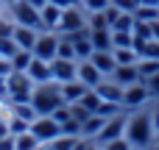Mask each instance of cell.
Here are the masks:
<instances>
[{
  "label": "cell",
  "mask_w": 159,
  "mask_h": 150,
  "mask_svg": "<svg viewBox=\"0 0 159 150\" xmlns=\"http://www.w3.org/2000/svg\"><path fill=\"white\" fill-rule=\"evenodd\" d=\"M154 136H157V134H154L151 111H137V114H129V122H126V139L134 145V150L151 148Z\"/></svg>",
  "instance_id": "obj_1"
},
{
  "label": "cell",
  "mask_w": 159,
  "mask_h": 150,
  "mask_svg": "<svg viewBox=\"0 0 159 150\" xmlns=\"http://www.w3.org/2000/svg\"><path fill=\"white\" fill-rule=\"evenodd\" d=\"M61 103H64V97H61V84L48 81V84H36V86H34L31 106L36 109V114H39V117L53 114V111H56Z\"/></svg>",
  "instance_id": "obj_2"
},
{
  "label": "cell",
  "mask_w": 159,
  "mask_h": 150,
  "mask_svg": "<svg viewBox=\"0 0 159 150\" xmlns=\"http://www.w3.org/2000/svg\"><path fill=\"white\" fill-rule=\"evenodd\" d=\"M8 8H11V19H14L17 25H28V28L42 31V17H39V8H36V6H31L28 0H17V3H11Z\"/></svg>",
  "instance_id": "obj_3"
},
{
  "label": "cell",
  "mask_w": 159,
  "mask_h": 150,
  "mask_svg": "<svg viewBox=\"0 0 159 150\" xmlns=\"http://www.w3.org/2000/svg\"><path fill=\"white\" fill-rule=\"evenodd\" d=\"M84 25H87V11H84L81 6H70V8H61L56 33H70V31L84 28Z\"/></svg>",
  "instance_id": "obj_4"
},
{
  "label": "cell",
  "mask_w": 159,
  "mask_h": 150,
  "mask_svg": "<svg viewBox=\"0 0 159 150\" xmlns=\"http://www.w3.org/2000/svg\"><path fill=\"white\" fill-rule=\"evenodd\" d=\"M56 50H59V33L56 31H39L36 45H34V56L36 58H45V61H53L56 58Z\"/></svg>",
  "instance_id": "obj_5"
},
{
  "label": "cell",
  "mask_w": 159,
  "mask_h": 150,
  "mask_svg": "<svg viewBox=\"0 0 159 150\" xmlns=\"http://www.w3.org/2000/svg\"><path fill=\"white\" fill-rule=\"evenodd\" d=\"M50 75H53V81L56 84H67V81H75L78 78V64H75V58H53L50 61Z\"/></svg>",
  "instance_id": "obj_6"
},
{
  "label": "cell",
  "mask_w": 159,
  "mask_h": 150,
  "mask_svg": "<svg viewBox=\"0 0 159 150\" xmlns=\"http://www.w3.org/2000/svg\"><path fill=\"white\" fill-rule=\"evenodd\" d=\"M126 122H129V114H123V111L115 114V117H109L95 142H98V145H106V142H112V139H117V136H126Z\"/></svg>",
  "instance_id": "obj_7"
},
{
  "label": "cell",
  "mask_w": 159,
  "mask_h": 150,
  "mask_svg": "<svg viewBox=\"0 0 159 150\" xmlns=\"http://www.w3.org/2000/svg\"><path fill=\"white\" fill-rule=\"evenodd\" d=\"M148 100H151V92H148V86L143 81L123 89V109H143Z\"/></svg>",
  "instance_id": "obj_8"
},
{
  "label": "cell",
  "mask_w": 159,
  "mask_h": 150,
  "mask_svg": "<svg viewBox=\"0 0 159 150\" xmlns=\"http://www.w3.org/2000/svg\"><path fill=\"white\" fill-rule=\"evenodd\" d=\"M31 131L36 134L39 142H50V139H56V136L61 134V125H59L50 114H45V117H36V120L31 122Z\"/></svg>",
  "instance_id": "obj_9"
},
{
  "label": "cell",
  "mask_w": 159,
  "mask_h": 150,
  "mask_svg": "<svg viewBox=\"0 0 159 150\" xmlns=\"http://www.w3.org/2000/svg\"><path fill=\"white\" fill-rule=\"evenodd\" d=\"M103 78H106V75H103L89 58H81V61H78V81H81V84H87L89 89H95Z\"/></svg>",
  "instance_id": "obj_10"
},
{
  "label": "cell",
  "mask_w": 159,
  "mask_h": 150,
  "mask_svg": "<svg viewBox=\"0 0 159 150\" xmlns=\"http://www.w3.org/2000/svg\"><path fill=\"white\" fill-rule=\"evenodd\" d=\"M14 42H17V47L20 50H34V45H36V36H39V31L36 28H28V25H17L14 22Z\"/></svg>",
  "instance_id": "obj_11"
},
{
  "label": "cell",
  "mask_w": 159,
  "mask_h": 150,
  "mask_svg": "<svg viewBox=\"0 0 159 150\" xmlns=\"http://www.w3.org/2000/svg\"><path fill=\"white\" fill-rule=\"evenodd\" d=\"M112 81H117V84L126 89V86H131V84H137V81H143V78H140V72H137V64H117L115 72H112Z\"/></svg>",
  "instance_id": "obj_12"
},
{
  "label": "cell",
  "mask_w": 159,
  "mask_h": 150,
  "mask_svg": "<svg viewBox=\"0 0 159 150\" xmlns=\"http://www.w3.org/2000/svg\"><path fill=\"white\" fill-rule=\"evenodd\" d=\"M39 17H42V31H56L59 28V17H61V6H56V3L48 0L39 8Z\"/></svg>",
  "instance_id": "obj_13"
},
{
  "label": "cell",
  "mask_w": 159,
  "mask_h": 150,
  "mask_svg": "<svg viewBox=\"0 0 159 150\" xmlns=\"http://www.w3.org/2000/svg\"><path fill=\"white\" fill-rule=\"evenodd\" d=\"M89 61L109 78L112 72H115V67H117V61H115V53L112 50H92V56H89Z\"/></svg>",
  "instance_id": "obj_14"
},
{
  "label": "cell",
  "mask_w": 159,
  "mask_h": 150,
  "mask_svg": "<svg viewBox=\"0 0 159 150\" xmlns=\"http://www.w3.org/2000/svg\"><path fill=\"white\" fill-rule=\"evenodd\" d=\"M28 78H31L34 84H48V81H53V75H50V61L34 56V61H31V67H28Z\"/></svg>",
  "instance_id": "obj_15"
},
{
  "label": "cell",
  "mask_w": 159,
  "mask_h": 150,
  "mask_svg": "<svg viewBox=\"0 0 159 150\" xmlns=\"http://www.w3.org/2000/svg\"><path fill=\"white\" fill-rule=\"evenodd\" d=\"M95 92L101 95V100H112V103H123V86L117 84V81H101L98 86H95Z\"/></svg>",
  "instance_id": "obj_16"
},
{
  "label": "cell",
  "mask_w": 159,
  "mask_h": 150,
  "mask_svg": "<svg viewBox=\"0 0 159 150\" xmlns=\"http://www.w3.org/2000/svg\"><path fill=\"white\" fill-rule=\"evenodd\" d=\"M106 120H109V117H101V114H89V117L81 122V136H84V139H92V142H95V139H98V134L103 131Z\"/></svg>",
  "instance_id": "obj_17"
},
{
  "label": "cell",
  "mask_w": 159,
  "mask_h": 150,
  "mask_svg": "<svg viewBox=\"0 0 159 150\" xmlns=\"http://www.w3.org/2000/svg\"><path fill=\"white\" fill-rule=\"evenodd\" d=\"M87 89H89V86L81 84L78 78H75V81H67V84H61V97H64V103H78Z\"/></svg>",
  "instance_id": "obj_18"
},
{
  "label": "cell",
  "mask_w": 159,
  "mask_h": 150,
  "mask_svg": "<svg viewBox=\"0 0 159 150\" xmlns=\"http://www.w3.org/2000/svg\"><path fill=\"white\" fill-rule=\"evenodd\" d=\"M92 50H112V28H89Z\"/></svg>",
  "instance_id": "obj_19"
},
{
  "label": "cell",
  "mask_w": 159,
  "mask_h": 150,
  "mask_svg": "<svg viewBox=\"0 0 159 150\" xmlns=\"http://www.w3.org/2000/svg\"><path fill=\"white\" fill-rule=\"evenodd\" d=\"M8 61H11V70H17V72H28V67H31V61H34V50H17Z\"/></svg>",
  "instance_id": "obj_20"
},
{
  "label": "cell",
  "mask_w": 159,
  "mask_h": 150,
  "mask_svg": "<svg viewBox=\"0 0 159 150\" xmlns=\"http://www.w3.org/2000/svg\"><path fill=\"white\" fill-rule=\"evenodd\" d=\"M131 14H134V19L154 22V19H159V6H145V3H137V8H134Z\"/></svg>",
  "instance_id": "obj_21"
},
{
  "label": "cell",
  "mask_w": 159,
  "mask_h": 150,
  "mask_svg": "<svg viewBox=\"0 0 159 150\" xmlns=\"http://www.w3.org/2000/svg\"><path fill=\"white\" fill-rule=\"evenodd\" d=\"M14 142H17V150H36V148H39V139H36L34 131H22V134H17Z\"/></svg>",
  "instance_id": "obj_22"
},
{
  "label": "cell",
  "mask_w": 159,
  "mask_h": 150,
  "mask_svg": "<svg viewBox=\"0 0 159 150\" xmlns=\"http://www.w3.org/2000/svg\"><path fill=\"white\" fill-rule=\"evenodd\" d=\"M112 53H115V61L117 64H137L140 61V56H137L134 47H112Z\"/></svg>",
  "instance_id": "obj_23"
},
{
  "label": "cell",
  "mask_w": 159,
  "mask_h": 150,
  "mask_svg": "<svg viewBox=\"0 0 159 150\" xmlns=\"http://www.w3.org/2000/svg\"><path fill=\"white\" fill-rule=\"evenodd\" d=\"M137 72H140L143 81L151 78L154 72H159V58H140V61H137Z\"/></svg>",
  "instance_id": "obj_24"
},
{
  "label": "cell",
  "mask_w": 159,
  "mask_h": 150,
  "mask_svg": "<svg viewBox=\"0 0 159 150\" xmlns=\"http://www.w3.org/2000/svg\"><path fill=\"white\" fill-rule=\"evenodd\" d=\"M134 28V14L131 11H120L112 22V31H131Z\"/></svg>",
  "instance_id": "obj_25"
},
{
  "label": "cell",
  "mask_w": 159,
  "mask_h": 150,
  "mask_svg": "<svg viewBox=\"0 0 159 150\" xmlns=\"http://www.w3.org/2000/svg\"><path fill=\"white\" fill-rule=\"evenodd\" d=\"M131 33H134L137 42H148V39H154V33H151V22H143V19H134Z\"/></svg>",
  "instance_id": "obj_26"
},
{
  "label": "cell",
  "mask_w": 159,
  "mask_h": 150,
  "mask_svg": "<svg viewBox=\"0 0 159 150\" xmlns=\"http://www.w3.org/2000/svg\"><path fill=\"white\" fill-rule=\"evenodd\" d=\"M112 47H134L131 31H112Z\"/></svg>",
  "instance_id": "obj_27"
},
{
  "label": "cell",
  "mask_w": 159,
  "mask_h": 150,
  "mask_svg": "<svg viewBox=\"0 0 159 150\" xmlns=\"http://www.w3.org/2000/svg\"><path fill=\"white\" fill-rule=\"evenodd\" d=\"M73 47H75V58H78V61L92 56V39H89V36H81V39H75V42H73Z\"/></svg>",
  "instance_id": "obj_28"
},
{
  "label": "cell",
  "mask_w": 159,
  "mask_h": 150,
  "mask_svg": "<svg viewBox=\"0 0 159 150\" xmlns=\"http://www.w3.org/2000/svg\"><path fill=\"white\" fill-rule=\"evenodd\" d=\"M78 103H81L84 109H89V111L95 114V111H98V106H101V95H98L95 89H87V92H84V97H81Z\"/></svg>",
  "instance_id": "obj_29"
},
{
  "label": "cell",
  "mask_w": 159,
  "mask_h": 150,
  "mask_svg": "<svg viewBox=\"0 0 159 150\" xmlns=\"http://www.w3.org/2000/svg\"><path fill=\"white\" fill-rule=\"evenodd\" d=\"M22 131H31V122L28 120H22V117H17V114H8V134H22Z\"/></svg>",
  "instance_id": "obj_30"
},
{
  "label": "cell",
  "mask_w": 159,
  "mask_h": 150,
  "mask_svg": "<svg viewBox=\"0 0 159 150\" xmlns=\"http://www.w3.org/2000/svg\"><path fill=\"white\" fill-rule=\"evenodd\" d=\"M56 56H59V58H75L73 42H70L67 36H61V33H59V50H56Z\"/></svg>",
  "instance_id": "obj_31"
},
{
  "label": "cell",
  "mask_w": 159,
  "mask_h": 150,
  "mask_svg": "<svg viewBox=\"0 0 159 150\" xmlns=\"http://www.w3.org/2000/svg\"><path fill=\"white\" fill-rule=\"evenodd\" d=\"M17 50H20V47H17L14 36H0V56H3V58H11Z\"/></svg>",
  "instance_id": "obj_32"
},
{
  "label": "cell",
  "mask_w": 159,
  "mask_h": 150,
  "mask_svg": "<svg viewBox=\"0 0 159 150\" xmlns=\"http://www.w3.org/2000/svg\"><path fill=\"white\" fill-rule=\"evenodd\" d=\"M112 6V0H81V8L87 11V14H92V11H103V8H109Z\"/></svg>",
  "instance_id": "obj_33"
},
{
  "label": "cell",
  "mask_w": 159,
  "mask_h": 150,
  "mask_svg": "<svg viewBox=\"0 0 159 150\" xmlns=\"http://www.w3.org/2000/svg\"><path fill=\"white\" fill-rule=\"evenodd\" d=\"M87 25H89V28H109V19H106L103 11H92V14L87 17Z\"/></svg>",
  "instance_id": "obj_34"
},
{
  "label": "cell",
  "mask_w": 159,
  "mask_h": 150,
  "mask_svg": "<svg viewBox=\"0 0 159 150\" xmlns=\"http://www.w3.org/2000/svg\"><path fill=\"white\" fill-rule=\"evenodd\" d=\"M61 134H64V136H81V122L73 120V117L64 120V122H61Z\"/></svg>",
  "instance_id": "obj_35"
},
{
  "label": "cell",
  "mask_w": 159,
  "mask_h": 150,
  "mask_svg": "<svg viewBox=\"0 0 159 150\" xmlns=\"http://www.w3.org/2000/svg\"><path fill=\"white\" fill-rule=\"evenodd\" d=\"M103 150H134V145L126 139V136H117V139H112V142H106V145H101Z\"/></svg>",
  "instance_id": "obj_36"
},
{
  "label": "cell",
  "mask_w": 159,
  "mask_h": 150,
  "mask_svg": "<svg viewBox=\"0 0 159 150\" xmlns=\"http://www.w3.org/2000/svg\"><path fill=\"white\" fill-rule=\"evenodd\" d=\"M89 114H92V111H89V109H84L81 103H70V117H73V120H78V122H84V120H87Z\"/></svg>",
  "instance_id": "obj_37"
},
{
  "label": "cell",
  "mask_w": 159,
  "mask_h": 150,
  "mask_svg": "<svg viewBox=\"0 0 159 150\" xmlns=\"http://www.w3.org/2000/svg\"><path fill=\"white\" fill-rule=\"evenodd\" d=\"M143 84L148 86V92H151V100H159V72H154L151 78H145Z\"/></svg>",
  "instance_id": "obj_38"
},
{
  "label": "cell",
  "mask_w": 159,
  "mask_h": 150,
  "mask_svg": "<svg viewBox=\"0 0 159 150\" xmlns=\"http://www.w3.org/2000/svg\"><path fill=\"white\" fill-rule=\"evenodd\" d=\"M14 33V19H3L0 14V36H11Z\"/></svg>",
  "instance_id": "obj_39"
},
{
  "label": "cell",
  "mask_w": 159,
  "mask_h": 150,
  "mask_svg": "<svg viewBox=\"0 0 159 150\" xmlns=\"http://www.w3.org/2000/svg\"><path fill=\"white\" fill-rule=\"evenodd\" d=\"M0 150H17L14 134H6V136H0Z\"/></svg>",
  "instance_id": "obj_40"
},
{
  "label": "cell",
  "mask_w": 159,
  "mask_h": 150,
  "mask_svg": "<svg viewBox=\"0 0 159 150\" xmlns=\"http://www.w3.org/2000/svg\"><path fill=\"white\" fill-rule=\"evenodd\" d=\"M112 6H117L120 11H134L137 8V0H112Z\"/></svg>",
  "instance_id": "obj_41"
},
{
  "label": "cell",
  "mask_w": 159,
  "mask_h": 150,
  "mask_svg": "<svg viewBox=\"0 0 159 150\" xmlns=\"http://www.w3.org/2000/svg\"><path fill=\"white\" fill-rule=\"evenodd\" d=\"M8 72H11V61H8V58H3V56H0V78H6V75H8Z\"/></svg>",
  "instance_id": "obj_42"
},
{
  "label": "cell",
  "mask_w": 159,
  "mask_h": 150,
  "mask_svg": "<svg viewBox=\"0 0 159 150\" xmlns=\"http://www.w3.org/2000/svg\"><path fill=\"white\" fill-rule=\"evenodd\" d=\"M151 122H154V134L159 136V103L154 106V111H151Z\"/></svg>",
  "instance_id": "obj_43"
},
{
  "label": "cell",
  "mask_w": 159,
  "mask_h": 150,
  "mask_svg": "<svg viewBox=\"0 0 159 150\" xmlns=\"http://www.w3.org/2000/svg\"><path fill=\"white\" fill-rule=\"evenodd\" d=\"M50 3H56V6H61V8H70V6H81V0H50Z\"/></svg>",
  "instance_id": "obj_44"
},
{
  "label": "cell",
  "mask_w": 159,
  "mask_h": 150,
  "mask_svg": "<svg viewBox=\"0 0 159 150\" xmlns=\"http://www.w3.org/2000/svg\"><path fill=\"white\" fill-rule=\"evenodd\" d=\"M0 100H8V84H6V78H0Z\"/></svg>",
  "instance_id": "obj_45"
},
{
  "label": "cell",
  "mask_w": 159,
  "mask_h": 150,
  "mask_svg": "<svg viewBox=\"0 0 159 150\" xmlns=\"http://www.w3.org/2000/svg\"><path fill=\"white\" fill-rule=\"evenodd\" d=\"M28 3H31V6H36V8H42V6H45L48 0H28Z\"/></svg>",
  "instance_id": "obj_46"
},
{
  "label": "cell",
  "mask_w": 159,
  "mask_h": 150,
  "mask_svg": "<svg viewBox=\"0 0 159 150\" xmlns=\"http://www.w3.org/2000/svg\"><path fill=\"white\" fill-rule=\"evenodd\" d=\"M137 3H145V6H159V0H137Z\"/></svg>",
  "instance_id": "obj_47"
},
{
  "label": "cell",
  "mask_w": 159,
  "mask_h": 150,
  "mask_svg": "<svg viewBox=\"0 0 159 150\" xmlns=\"http://www.w3.org/2000/svg\"><path fill=\"white\" fill-rule=\"evenodd\" d=\"M3 3H6V6H11V3H17V0H3Z\"/></svg>",
  "instance_id": "obj_48"
},
{
  "label": "cell",
  "mask_w": 159,
  "mask_h": 150,
  "mask_svg": "<svg viewBox=\"0 0 159 150\" xmlns=\"http://www.w3.org/2000/svg\"><path fill=\"white\" fill-rule=\"evenodd\" d=\"M101 150H103V148H101Z\"/></svg>",
  "instance_id": "obj_49"
}]
</instances>
